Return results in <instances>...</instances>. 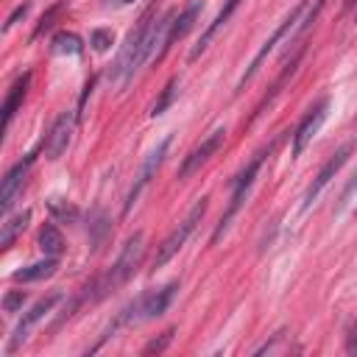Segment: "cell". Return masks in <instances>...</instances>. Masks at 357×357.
<instances>
[{
	"mask_svg": "<svg viewBox=\"0 0 357 357\" xmlns=\"http://www.w3.org/2000/svg\"><path fill=\"white\" fill-rule=\"evenodd\" d=\"M326 112H329V100L321 98V100L301 117V123H298L296 131H293V156H301V153H304V148L310 145V139L318 134L321 123L326 120Z\"/></svg>",
	"mask_w": 357,
	"mask_h": 357,
	"instance_id": "11",
	"label": "cell"
},
{
	"mask_svg": "<svg viewBox=\"0 0 357 357\" xmlns=\"http://www.w3.org/2000/svg\"><path fill=\"white\" fill-rule=\"evenodd\" d=\"M176 86H178V78H170L167 81V86L162 89V95H159V100L151 106V117H159L170 103H173V98H176Z\"/></svg>",
	"mask_w": 357,
	"mask_h": 357,
	"instance_id": "22",
	"label": "cell"
},
{
	"mask_svg": "<svg viewBox=\"0 0 357 357\" xmlns=\"http://www.w3.org/2000/svg\"><path fill=\"white\" fill-rule=\"evenodd\" d=\"M273 151V145L271 148H265V151H259L234 178H231V192H229V204H226V209H223V215H220V223L215 226V231H212V243H218L223 234H226V229H229V223L234 220V215L240 212V206L245 204V198H248V192H251V187H254V178H257V173H259V167H262V162H265V156Z\"/></svg>",
	"mask_w": 357,
	"mask_h": 357,
	"instance_id": "3",
	"label": "cell"
},
{
	"mask_svg": "<svg viewBox=\"0 0 357 357\" xmlns=\"http://www.w3.org/2000/svg\"><path fill=\"white\" fill-rule=\"evenodd\" d=\"M354 190H357V173H354V178L343 187V192H340V206H346V204H349V198H351V192H354Z\"/></svg>",
	"mask_w": 357,
	"mask_h": 357,
	"instance_id": "29",
	"label": "cell"
},
{
	"mask_svg": "<svg viewBox=\"0 0 357 357\" xmlns=\"http://www.w3.org/2000/svg\"><path fill=\"white\" fill-rule=\"evenodd\" d=\"M173 335H176V329L170 326V329H165L159 337H153L151 343H145V349H142V354H159V351H165L167 346H170V340H173Z\"/></svg>",
	"mask_w": 357,
	"mask_h": 357,
	"instance_id": "24",
	"label": "cell"
},
{
	"mask_svg": "<svg viewBox=\"0 0 357 357\" xmlns=\"http://www.w3.org/2000/svg\"><path fill=\"white\" fill-rule=\"evenodd\" d=\"M50 50H53L56 56H78V53L84 50V42H81V36L73 33V31H59V33L53 36V42H50Z\"/></svg>",
	"mask_w": 357,
	"mask_h": 357,
	"instance_id": "19",
	"label": "cell"
},
{
	"mask_svg": "<svg viewBox=\"0 0 357 357\" xmlns=\"http://www.w3.org/2000/svg\"><path fill=\"white\" fill-rule=\"evenodd\" d=\"M106 231H109V218H106L103 212H95V218H92V223H89V240H92L95 248L103 243Z\"/></svg>",
	"mask_w": 357,
	"mask_h": 357,
	"instance_id": "23",
	"label": "cell"
},
{
	"mask_svg": "<svg viewBox=\"0 0 357 357\" xmlns=\"http://www.w3.org/2000/svg\"><path fill=\"white\" fill-rule=\"evenodd\" d=\"M237 6H240V0H226V3H223V8L218 11V17H215V20L206 25V31L201 33L198 45L190 50V61H195V59H198V56H201V53L209 47V42H212V39H215V33H218V31H220V28L229 22V17L234 14V8H237Z\"/></svg>",
	"mask_w": 357,
	"mask_h": 357,
	"instance_id": "14",
	"label": "cell"
},
{
	"mask_svg": "<svg viewBox=\"0 0 357 357\" xmlns=\"http://www.w3.org/2000/svg\"><path fill=\"white\" fill-rule=\"evenodd\" d=\"M114 42V36H112V31H106V28H95L92 33H89V45L98 50V53H103V50H109V45Z\"/></svg>",
	"mask_w": 357,
	"mask_h": 357,
	"instance_id": "25",
	"label": "cell"
},
{
	"mask_svg": "<svg viewBox=\"0 0 357 357\" xmlns=\"http://www.w3.org/2000/svg\"><path fill=\"white\" fill-rule=\"evenodd\" d=\"M22 304H25V293H22V290H8V293L3 296V310H6V312H20Z\"/></svg>",
	"mask_w": 357,
	"mask_h": 357,
	"instance_id": "26",
	"label": "cell"
},
{
	"mask_svg": "<svg viewBox=\"0 0 357 357\" xmlns=\"http://www.w3.org/2000/svg\"><path fill=\"white\" fill-rule=\"evenodd\" d=\"M201 11H204V0H190V3L176 14L173 31H170V45L178 42V39H184V36L192 31V25H195V20L201 17Z\"/></svg>",
	"mask_w": 357,
	"mask_h": 357,
	"instance_id": "16",
	"label": "cell"
},
{
	"mask_svg": "<svg viewBox=\"0 0 357 357\" xmlns=\"http://www.w3.org/2000/svg\"><path fill=\"white\" fill-rule=\"evenodd\" d=\"M28 84H31V73L25 70V73L8 86V95H6V100H3V128L11 126L17 109L22 106V98H25V92H28Z\"/></svg>",
	"mask_w": 357,
	"mask_h": 357,
	"instance_id": "15",
	"label": "cell"
},
{
	"mask_svg": "<svg viewBox=\"0 0 357 357\" xmlns=\"http://www.w3.org/2000/svg\"><path fill=\"white\" fill-rule=\"evenodd\" d=\"M142 257H145V234H142V231H134V234L126 240V245H123L120 257L114 259V265H112V268H109L92 287H86L84 298H89V301H100L103 296H109L112 290H117L120 284H126V282L134 276V271L139 268Z\"/></svg>",
	"mask_w": 357,
	"mask_h": 357,
	"instance_id": "2",
	"label": "cell"
},
{
	"mask_svg": "<svg viewBox=\"0 0 357 357\" xmlns=\"http://www.w3.org/2000/svg\"><path fill=\"white\" fill-rule=\"evenodd\" d=\"M56 268H59V257H45V259H39V262H31V265L14 271L11 279H14V282H39V279L53 276Z\"/></svg>",
	"mask_w": 357,
	"mask_h": 357,
	"instance_id": "17",
	"label": "cell"
},
{
	"mask_svg": "<svg viewBox=\"0 0 357 357\" xmlns=\"http://www.w3.org/2000/svg\"><path fill=\"white\" fill-rule=\"evenodd\" d=\"M170 137H165L148 156H145V162H142V167H139V173H137V178H134V184H131V190H128V195H126V204H123V212L128 215L131 212V206L137 204V198L142 195V190L148 187V181L156 176V170L162 167V162H165V156H167V148H170Z\"/></svg>",
	"mask_w": 357,
	"mask_h": 357,
	"instance_id": "7",
	"label": "cell"
},
{
	"mask_svg": "<svg viewBox=\"0 0 357 357\" xmlns=\"http://www.w3.org/2000/svg\"><path fill=\"white\" fill-rule=\"evenodd\" d=\"M120 3H131V0H120Z\"/></svg>",
	"mask_w": 357,
	"mask_h": 357,
	"instance_id": "32",
	"label": "cell"
},
{
	"mask_svg": "<svg viewBox=\"0 0 357 357\" xmlns=\"http://www.w3.org/2000/svg\"><path fill=\"white\" fill-rule=\"evenodd\" d=\"M61 6H64V3H56V6H53V8H50L45 17H42V22H39V25H36V31H33V39H36V36H39L45 28H50V25H53V17L61 11Z\"/></svg>",
	"mask_w": 357,
	"mask_h": 357,
	"instance_id": "27",
	"label": "cell"
},
{
	"mask_svg": "<svg viewBox=\"0 0 357 357\" xmlns=\"http://www.w3.org/2000/svg\"><path fill=\"white\" fill-rule=\"evenodd\" d=\"M47 209H50V215H53L56 220H61V223H73V220H78V209H75L73 204L61 201V198H50V201H47Z\"/></svg>",
	"mask_w": 357,
	"mask_h": 357,
	"instance_id": "21",
	"label": "cell"
},
{
	"mask_svg": "<svg viewBox=\"0 0 357 357\" xmlns=\"http://www.w3.org/2000/svg\"><path fill=\"white\" fill-rule=\"evenodd\" d=\"M39 248L45 257H59L64 251V237L53 223H45L39 231Z\"/></svg>",
	"mask_w": 357,
	"mask_h": 357,
	"instance_id": "20",
	"label": "cell"
},
{
	"mask_svg": "<svg viewBox=\"0 0 357 357\" xmlns=\"http://www.w3.org/2000/svg\"><path fill=\"white\" fill-rule=\"evenodd\" d=\"M223 142H226V128H215L209 137H204L201 145H195V148L181 159V165H178V178H190L192 173H198V170L223 148Z\"/></svg>",
	"mask_w": 357,
	"mask_h": 357,
	"instance_id": "8",
	"label": "cell"
},
{
	"mask_svg": "<svg viewBox=\"0 0 357 357\" xmlns=\"http://www.w3.org/2000/svg\"><path fill=\"white\" fill-rule=\"evenodd\" d=\"M176 8H167L162 17L156 14V6H151L137 25L128 31L126 45L117 53V61L112 67V81L126 84L151 56H162L170 47V31H173V20H176Z\"/></svg>",
	"mask_w": 357,
	"mask_h": 357,
	"instance_id": "1",
	"label": "cell"
},
{
	"mask_svg": "<svg viewBox=\"0 0 357 357\" xmlns=\"http://www.w3.org/2000/svg\"><path fill=\"white\" fill-rule=\"evenodd\" d=\"M176 290H178V282H170V284H165V287H159V290H151V293H142V296H137V298H134L137 324H139V321H151V318H159V315H162V312L170 307V301H173Z\"/></svg>",
	"mask_w": 357,
	"mask_h": 357,
	"instance_id": "10",
	"label": "cell"
},
{
	"mask_svg": "<svg viewBox=\"0 0 357 357\" xmlns=\"http://www.w3.org/2000/svg\"><path fill=\"white\" fill-rule=\"evenodd\" d=\"M206 201H209L206 195H204V198H198V201L190 206L187 218H184V220H181V223H178V226H176V229L162 240V245L156 248V257H153V268L167 265V262H170V259L184 248V243L190 240V234L195 231V226L201 223V218L206 215Z\"/></svg>",
	"mask_w": 357,
	"mask_h": 357,
	"instance_id": "4",
	"label": "cell"
},
{
	"mask_svg": "<svg viewBox=\"0 0 357 357\" xmlns=\"http://www.w3.org/2000/svg\"><path fill=\"white\" fill-rule=\"evenodd\" d=\"M59 301H61V296H59V293H53V296L39 298L28 312H22V321L14 326V332H11V337H8L6 351H8V354H14V351L28 340V332H31V329H33V326H36V324H39V321H42V318H45V315H47Z\"/></svg>",
	"mask_w": 357,
	"mask_h": 357,
	"instance_id": "9",
	"label": "cell"
},
{
	"mask_svg": "<svg viewBox=\"0 0 357 357\" xmlns=\"http://www.w3.org/2000/svg\"><path fill=\"white\" fill-rule=\"evenodd\" d=\"M346 6H349V11H351V17L357 20V0H346Z\"/></svg>",
	"mask_w": 357,
	"mask_h": 357,
	"instance_id": "31",
	"label": "cell"
},
{
	"mask_svg": "<svg viewBox=\"0 0 357 357\" xmlns=\"http://www.w3.org/2000/svg\"><path fill=\"white\" fill-rule=\"evenodd\" d=\"M351 153H354V142H343V145H340V148H337V151L324 162V167L318 170V176L312 178V184H310V187H307V192H304L301 209H310V206H312V201H315V198L324 192V187H326V184L340 173V167L349 162V156H351Z\"/></svg>",
	"mask_w": 357,
	"mask_h": 357,
	"instance_id": "6",
	"label": "cell"
},
{
	"mask_svg": "<svg viewBox=\"0 0 357 357\" xmlns=\"http://www.w3.org/2000/svg\"><path fill=\"white\" fill-rule=\"evenodd\" d=\"M301 14H304V3H298L296 8H290V14H287V17H284V20H282V22L276 25V31H273V33H271V36H268V39L262 42V47H259V50H257V56L251 59L248 70H245V73H243V78L237 81V89H234V95L245 89V84H248V81H251V78L257 75V70L262 67V61L268 59V53H271V50H273V47H276V45H279V42H282V39H284L287 33H293V31H296V25H298Z\"/></svg>",
	"mask_w": 357,
	"mask_h": 357,
	"instance_id": "5",
	"label": "cell"
},
{
	"mask_svg": "<svg viewBox=\"0 0 357 357\" xmlns=\"http://www.w3.org/2000/svg\"><path fill=\"white\" fill-rule=\"evenodd\" d=\"M346 351H349V354H357V324L351 326V335H349V343H346Z\"/></svg>",
	"mask_w": 357,
	"mask_h": 357,
	"instance_id": "30",
	"label": "cell"
},
{
	"mask_svg": "<svg viewBox=\"0 0 357 357\" xmlns=\"http://www.w3.org/2000/svg\"><path fill=\"white\" fill-rule=\"evenodd\" d=\"M33 165V153H28L22 162H17L6 176H3V184H0V212L8 215V209L14 206V198L22 192V184L28 178V170Z\"/></svg>",
	"mask_w": 357,
	"mask_h": 357,
	"instance_id": "12",
	"label": "cell"
},
{
	"mask_svg": "<svg viewBox=\"0 0 357 357\" xmlns=\"http://www.w3.org/2000/svg\"><path fill=\"white\" fill-rule=\"evenodd\" d=\"M28 220H31V212H28V209H22V212L6 218V223L0 226V248H11V243L22 234V229L28 226Z\"/></svg>",
	"mask_w": 357,
	"mask_h": 357,
	"instance_id": "18",
	"label": "cell"
},
{
	"mask_svg": "<svg viewBox=\"0 0 357 357\" xmlns=\"http://www.w3.org/2000/svg\"><path fill=\"white\" fill-rule=\"evenodd\" d=\"M28 8H31L28 3H22V6H17V8L11 11V17L6 20V25H3V31H8V28H11V25H14L17 20H20V17H25V14H28Z\"/></svg>",
	"mask_w": 357,
	"mask_h": 357,
	"instance_id": "28",
	"label": "cell"
},
{
	"mask_svg": "<svg viewBox=\"0 0 357 357\" xmlns=\"http://www.w3.org/2000/svg\"><path fill=\"white\" fill-rule=\"evenodd\" d=\"M73 128H75V117L70 112L59 114L56 123L50 126L47 137H45V156L47 159H59L67 148H70V139H73Z\"/></svg>",
	"mask_w": 357,
	"mask_h": 357,
	"instance_id": "13",
	"label": "cell"
}]
</instances>
